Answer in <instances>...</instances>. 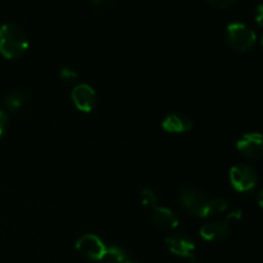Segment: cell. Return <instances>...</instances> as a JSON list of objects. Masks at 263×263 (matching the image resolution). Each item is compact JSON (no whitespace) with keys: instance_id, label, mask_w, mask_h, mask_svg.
Listing matches in <instances>:
<instances>
[{"instance_id":"6da1fadb","label":"cell","mask_w":263,"mask_h":263,"mask_svg":"<svg viewBox=\"0 0 263 263\" xmlns=\"http://www.w3.org/2000/svg\"><path fill=\"white\" fill-rule=\"evenodd\" d=\"M28 36L17 23H4L0 27V54L7 59L21 58L27 51Z\"/></svg>"},{"instance_id":"7a4b0ae2","label":"cell","mask_w":263,"mask_h":263,"mask_svg":"<svg viewBox=\"0 0 263 263\" xmlns=\"http://www.w3.org/2000/svg\"><path fill=\"white\" fill-rule=\"evenodd\" d=\"M226 43L233 50L247 53L254 46L257 36L251 27L240 22L230 23L226 28Z\"/></svg>"},{"instance_id":"3957f363","label":"cell","mask_w":263,"mask_h":263,"mask_svg":"<svg viewBox=\"0 0 263 263\" xmlns=\"http://www.w3.org/2000/svg\"><path fill=\"white\" fill-rule=\"evenodd\" d=\"M210 198L199 189L185 187L179 194V203L182 210L193 217L204 218L205 207Z\"/></svg>"},{"instance_id":"277c9868","label":"cell","mask_w":263,"mask_h":263,"mask_svg":"<svg viewBox=\"0 0 263 263\" xmlns=\"http://www.w3.org/2000/svg\"><path fill=\"white\" fill-rule=\"evenodd\" d=\"M229 177H230L231 186L239 193L252 192L256 189L257 184H258L257 171L253 167L246 163H239L231 167Z\"/></svg>"},{"instance_id":"5b68a950","label":"cell","mask_w":263,"mask_h":263,"mask_svg":"<svg viewBox=\"0 0 263 263\" xmlns=\"http://www.w3.org/2000/svg\"><path fill=\"white\" fill-rule=\"evenodd\" d=\"M76 251L84 258L94 262H100L104 259L107 247L103 243L102 239L98 238L97 235H94V234H86V235H82L81 238L77 239Z\"/></svg>"},{"instance_id":"8992f818","label":"cell","mask_w":263,"mask_h":263,"mask_svg":"<svg viewBox=\"0 0 263 263\" xmlns=\"http://www.w3.org/2000/svg\"><path fill=\"white\" fill-rule=\"evenodd\" d=\"M239 153L249 161L263 159V135L258 133H248L241 136L236 143Z\"/></svg>"},{"instance_id":"52a82bcc","label":"cell","mask_w":263,"mask_h":263,"mask_svg":"<svg viewBox=\"0 0 263 263\" xmlns=\"http://www.w3.org/2000/svg\"><path fill=\"white\" fill-rule=\"evenodd\" d=\"M164 243L167 249L175 256L189 259L195 257V243L186 234H171L167 236Z\"/></svg>"},{"instance_id":"ba28073f","label":"cell","mask_w":263,"mask_h":263,"mask_svg":"<svg viewBox=\"0 0 263 263\" xmlns=\"http://www.w3.org/2000/svg\"><path fill=\"white\" fill-rule=\"evenodd\" d=\"M72 102L79 110L89 113L97 107L98 95L94 87L87 84H80L73 87L71 92Z\"/></svg>"},{"instance_id":"9c48e42d","label":"cell","mask_w":263,"mask_h":263,"mask_svg":"<svg viewBox=\"0 0 263 263\" xmlns=\"http://www.w3.org/2000/svg\"><path fill=\"white\" fill-rule=\"evenodd\" d=\"M205 241H222L230 236L231 223L228 220H215L203 225L199 230Z\"/></svg>"},{"instance_id":"30bf717a","label":"cell","mask_w":263,"mask_h":263,"mask_svg":"<svg viewBox=\"0 0 263 263\" xmlns=\"http://www.w3.org/2000/svg\"><path fill=\"white\" fill-rule=\"evenodd\" d=\"M162 128L170 134H184L193 128V120L181 112H171L162 121Z\"/></svg>"},{"instance_id":"8fae6325","label":"cell","mask_w":263,"mask_h":263,"mask_svg":"<svg viewBox=\"0 0 263 263\" xmlns=\"http://www.w3.org/2000/svg\"><path fill=\"white\" fill-rule=\"evenodd\" d=\"M151 220L156 228L161 230H172L179 225V217L172 210L167 207H158L152 210Z\"/></svg>"},{"instance_id":"7c38bea8","label":"cell","mask_w":263,"mask_h":263,"mask_svg":"<svg viewBox=\"0 0 263 263\" xmlns=\"http://www.w3.org/2000/svg\"><path fill=\"white\" fill-rule=\"evenodd\" d=\"M27 98V94L23 90H12L3 98V105L7 110L15 112L23 107Z\"/></svg>"},{"instance_id":"4fadbf2b","label":"cell","mask_w":263,"mask_h":263,"mask_svg":"<svg viewBox=\"0 0 263 263\" xmlns=\"http://www.w3.org/2000/svg\"><path fill=\"white\" fill-rule=\"evenodd\" d=\"M228 208H229V203H228V200L223 199V198H221V197L210 198V199H208V203H207V207H205L204 218L221 215V213L226 212V211H228Z\"/></svg>"},{"instance_id":"5bb4252c","label":"cell","mask_w":263,"mask_h":263,"mask_svg":"<svg viewBox=\"0 0 263 263\" xmlns=\"http://www.w3.org/2000/svg\"><path fill=\"white\" fill-rule=\"evenodd\" d=\"M130 257H128L127 252L123 248L118 246H110L107 247V251H105L104 259L103 261L108 263H126L130 261Z\"/></svg>"},{"instance_id":"9a60e30c","label":"cell","mask_w":263,"mask_h":263,"mask_svg":"<svg viewBox=\"0 0 263 263\" xmlns=\"http://www.w3.org/2000/svg\"><path fill=\"white\" fill-rule=\"evenodd\" d=\"M157 202H158V199H157V195L153 190L144 189L141 192V203H143L144 207L153 210L157 207Z\"/></svg>"},{"instance_id":"2e32d148","label":"cell","mask_w":263,"mask_h":263,"mask_svg":"<svg viewBox=\"0 0 263 263\" xmlns=\"http://www.w3.org/2000/svg\"><path fill=\"white\" fill-rule=\"evenodd\" d=\"M236 2L238 0H208V3L217 9H226V8L233 7Z\"/></svg>"},{"instance_id":"e0dca14e","label":"cell","mask_w":263,"mask_h":263,"mask_svg":"<svg viewBox=\"0 0 263 263\" xmlns=\"http://www.w3.org/2000/svg\"><path fill=\"white\" fill-rule=\"evenodd\" d=\"M59 76H61L62 80H64L67 82H72L73 80L77 79V73L71 68H63L61 71V73H59Z\"/></svg>"},{"instance_id":"ac0fdd59","label":"cell","mask_w":263,"mask_h":263,"mask_svg":"<svg viewBox=\"0 0 263 263\" xmlns=\"http://www.w3.org/2000/svg\"><path fill=\"white\" fill-rule=\"evenodd\" d=\"M8 127V115L4 110L0 109V139L3 138V135L5 134Z\"/></svg>"},{"instance_id":"d6986e66","label":"cell","mask_w":263,"mask_h":263,"mask_svg":"<svg viewBox=\"0 0 263 263\" xmlns=\"http://www.w3.org/2000/svg\"><path fill=\"white\" fill-rule=\"evenodd\" d=\"M254 20H256V23L259 26V27H263V0L258 5H257Z\"/></svg>"},{"instance_id":"ffe728a7","label":"cell","mask_w":263,"mask_h":263,"mask_svg":"<svg viewBox=\"0 0 263 263\" xmlns=\"http://www.w3.org/2000/svg\"><path fill=\"white\" fill-rule=\"evenodd\" d=\"M257 202H258V205L263 210V189L259 192L258 198H257Z\"/></svg>"},{"instance_id":"44dd1931","label":"cell","mask_w":263,"mask_h":263,"mask_svg":"<svg viewBox=\"0 0 263 263\" xmlns=\"http://www.w3.org/2000/svg\"><path fill=\"white\" fill-rule=\"evenodd\" d=\"M126 263H136L135 261H133V259H130V261H127Z\"/></svg>"},{"instance_id":"7402d4cb","label":"cell","mask_w":263,"mask_h":263,"mask_svg":"<svg viewBox=\"0 0 263 263\" xmlns=\"http://www.w3.org/2000/svg\"><path fill=\"white\" fill-rule=\"evenodd\" d=\"M98 263H108V262H105V261H100V262H98Z\"/></svg>"},{"instance_id":"603a6c76","label":"cell","mask_w":263,"mask_h":263,"mask_svg":"<svg viewBox=\"0 0 263 263\" xmlns=\"http://www.w3.org/2000/svg\"><path fill=\"white\" fill-rule=\"evenodd\" d=\"M261 43H262V48H263V37H262V41H261Z\"/></svg>"}]
</instances>
